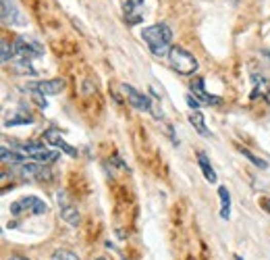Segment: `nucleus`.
<instances>
[{"mask_svg": "<svg viewBox=\"0 0 270 260\" xmlns=\"http://www.w3.org/2000/svg\"><path fill=\"white\" fill-rule=\"evenodd\" d=\"M61 159V154H59V150H46V152H42V154H38L35 159H31L33 163H38V165H50V163H54V161H59Z\"/></svg>", "mask_w": 270, "mask_h": 260, "instance_id": "17", "label": "nucleus"}, {"mask_svg": "<svg viewBox=\"0 0 270 260\" xmlns=\"http://www.w3.org/2000/svg\"><path fill=\"white\" fill-rule=\"evenodd\" d=\"M189 123L193 125V129H195L200 135L210 137V131H208V127H206V121H204L202 111H191V113H189Z\"/></svg>", "mask_w": 270, "mask_h": 260, "instance_id": "14", "label": "nucleus"}, {"mask_svg": "<svg viewBox=\"0 0 270 260\" xmlns=\"http://www.w3.org/2000/svg\"><path fill=\"white\" fill-rule=\"evenodd\" d=\"M13 46H15V57L19 61H29L31 63V59H38V57L44 55L42 44L33 38H27V36H17Z\"/></svg>", "mask_w": 270, "mask_h": 260, "instance_id": "3", "label": "nucleus"}, {"mask_svg": "<svg viewBox=\"0 0 270 260\" xmlns=\"http://www.w3.org/2000/svg\"><path fill=\"white\" fill-rule=\"evenodd\" d=\"M191 92H193V96H195L202 104H221V102H223L219 96H212V94H208V92L204 90V79H202V77L191 79Z\"/></svg>", "mask_w": 270, "mask_h": 260, "instance_id": "11", "label": "nucleus"}, {"mask_svg": "<svg viewBox=\"0 0 270 260\" xmlns=\"http://www.w3.org/2000/svg\"><path fill=\"white\" fill-rule=\"evenodd\" d=\"M3 21L11 23V25H23L25 23L21 11L15 5V0H3Z\"/></svg>", "mask_w": 270, "mask_h": 260, "instance_id": "10", "label": "nucleus"}, {"mask_svg": "<svg viewBox=\"0 0 270 260\" xmlns=\"http://www.w3.org/2000/svg\"><path fill=\"white\" fill-rule=\"evenodd\" d=\"M15 57V46H11L7 40L0 42V59H3V63H11V59Z\"/></svg>", "mask_w": 270, "mask_h": 260, "instance_id": "18", "label": "nucleus"}, {"mask_svg": "<svg viewBox=\"0 0 270 260\" xmlns=\"http://www.w3.org/2000/svg\"><path fill=\"white\" fill-rule=\"evenodd\" d=\"M143 42L148 44L150 52L154 57H169L171 52V40H173V31L167 23H154L150 27H146L141 31Z\"/></svg>", "mask_w": 270, "mask_h": 260, "instance_id": "1", "label": "nucleus"}, {"mask_svg": "<svg viewBox=\"0 0 270 260\" xmlns=\"http://www.w3.org/2000/svg\"><path fill=\"white\" fill-rule=\"evenodd\" d=\"M19 150H23L27 154V159H35L38 154L46 152L44 144H38V142H25V144H19Z\"/></svg>", "mask_w": 270, "mask_h": 260, "instance_id": "16", "label": "nucleus"}, {"mask_svg": "<svg viewBox=\"0 0 270 260\" xmlns=\"http://www.w3.org/2000/svg\"><path fill=\"white\" fill-rule=\"evenodd\" d=\"M219 198H221V219L231 217V194L227 187H219Z\"/></svg>", "mask_w": 270, "mask_h": 260, "instance_id": "15", "label": "nucleus"}, {"mask_svg": "<svg viewBox=\"0 0 270 260\" xmlns=\"http://www.w3.org/2000/svg\"><path fill=\"white\" fill-rule=\"evenodd\" d=\"M0 156H3V163H7V165H15V167L27 163V159H25L23 154H19V152H15V150H9L7 146L0 148Z\"/></svg>", "mask_w": 270, "mask_h": 260, "instance_id": "12", "label": "nucleus"}, {"mask_svg": "<svg viewBox=\"0 0 270 260\" xmlns=\"http://www.w3.org/2000/svg\"><path fill=\"white\" fill-rule=\"evenodd\" d=\"M239 152L245 156V159H249L251 165H256V167H260V169H268V163H266L264 159H260V156H256L254 152H249L247 148H239Z\"/></svg>", "mask_w": 270, "mask_h": 260, "instance_id": "20", "label": "nucleus"}, {"mask_svg": "<svg viewBox=\"0 0 270 260\" xmlns=\"http://www.w3.org/2000/svg\"><path fill=\"white\" fill-rule=\"evenodd\" d=\"M57 202H59V208H61V219L67 221L69 225L77 227L79 225V211H77V206L69 200L67 192H59L57 194Z\"/></svg>", "mask_w": 270, "mask_h": 260, "instance_id": "5", "label": "nucleus"}, {"mask_svg": "<svg viewBox=\"0 0 270 260\" xmlns=\"http://www.w3.org/2000/svg\"><path fill=\"white\" fill-rule=\"evenodd\" d=\"M27 123H33V117L29 113H23V115H17L13 119H7L5 121V127H15V125H27Z\"/></svg>", "mask_w": 270, "mask_h": 260, "instance_id": "19", "label": "nucleus"}, {"mask_svg": "<svg viewBox=\"0 0 270 260\" xmlns=\"http://www.w3.org/2000/svg\"><path fill=\"white\" fill-rule=\"evenodd\" d=\"M123 15L129 25H137L143 21V0H121Z\"/></svg>", "mask_w": 270, "mask_h": 260, "instance_id": "8", "label": "nucleus"}, {"mask_svg": "<svg viewBox=\"0 0 270 260\" xmlns=\"http://www.w3.org/2000/svg\"><path fill=\"white\" fill-rule=\"evenodd\" d=\"M123 92H125V98L129 100V104H131L135 111H141V113H152V111H154L150 98H148L146 94L137 92L133 85H127V83H125V85H123Z\"/></svg>", "mask_w": 270, "mask_h": 260, "instance_id": "6", "label": "nucleus"}, {"mask_svg": "<svg viewBox=\"0 0 270 260\" xmlns=\"http://www.w3.org/2000/svg\"><path fill=\"white\" fill-rule=\"evenodd\" d=\"M52 258H54V260H79V258H77L73 252H69V250H57Z\"/></svg>", "mask_w": 270, "mask_h": 260, "instance_id": "21", "label": "nucleus"}, {"mask_svg": "<svg viewBox=\"0 0 270 260\" xmlns=\"http://www.w3.org/2000/svg\"><path fill=\"white\" fill-rule=\"evenodd\" d=\"M189 260H193V258H189Z\"/></svg>", "mask_w": 270, "mask_h": 260, "instance_id": "26", "label": "nucleus"}, {"mask_svg": "<svg viewBox=\"0 0 270 260\" xmlns=\"http://www.w3.org/2000/svg\"><path fill=\"white\" fill-rule=\"evenodd\" d=\"M96 260H106V258H96Z\"/></svg>", "mask_w": 270, "mask_h": 260, "instance_id": "25", "label": "nucleus"}, {"mask_svg": "<svg viewBox=\"0 0 270 260\" xmlns=\"http://www.w3.org/2000/svg\"><path fill=\"white\" fill-rule=\"evenodd\" d=\"M262 204H264V208H266V211H268V213H270V198H266V200H264V202H262Z\"/></svg>", "mask_w": 270, "mask_h": 260, "instance_id": "23", "label": "nucleus"}, {"mask_svg": "<svg viewBox=\"0 0 270 260\" xmlns=\"http://www.w3.org/2000/svg\"><path fill=\"white\" fill-rule=\"evenodd\" d=\"M21 213H29V215H46L48 213V204L35 196H25L17 202L11 204V215L19 217Z\"/></svg>", "mask_w": 270, "mask_h": 260, "instance_id": "4", "label": "nucleus"}, {"mask_svg": "<svg viewBox=\"0 0 270 260\" xmlns=\"http://www.w3.org/2000/svg\"><path fill=\"white\" fill-rule=\"evenodd\" d=\"M185 102L189 104V109H191V111H200V107H202V102H200L193 94H187V96H185Z\"/></svg>", "mask_w": 270, "mask_h": 260, "instance_id": "22", "label": "nucleus"}, {"mask_svg": "<svg viewBox=\"0 0 270 260\" xmlns=\"http://www.w3.org/2000/svg\"><path fill=\"white\" fill-rule=\"evenodd\" d=\"M44 140H46L48 144H52L57 150L69 154V156H77V150H75L71 144H67V140L61 135V131H59L57 127H48V129L44 131Z\"/></svg>", "mask_w": 270, "mask_h": 260, "instance_id": "9", "label": "nucleus"}, {"mask_svg": "<svg viewBox=\"0 0 270 260\" xmlns=\"http://www.w3.org/2000/svg\"><path fill=\"white\" fill-rule=\"evenodd\" d=\"M9 260H27V258H23V256H11Z\"/></svg>", "mask_w": 270, "mask_h": 260, "instance_id": "24", "label": "nucleus"}, {"mask_svg": "<svg viewBox=\"0 0 270 260\" xmlns=\"http://www.w3.org/2000/svg\"><path fill=\"white\" fill-rule=\"evenodd\" d=\"M197 165H200L204 177H206L210 183H216V179H219V177H216V171L212 169V165H210V161H208L206 152H197Z\"/></svg>", "mask_w": 270, "mask_h": 260, "instance_id": "13", "label": "nucleus"}, {"mask_svg": "<svg viewBox=\"0 0 270 260\" xmlns=\"http://www.w3.org/2000/svg\"><path fill=\"white\" fill-rule=\"evenodd\" d=\"M169 65L181 75H193L197 71V59L181 46H173L169 52Z\"/></svg>", "mask_w": 270, "mask_h": 260, "instance_id": "2", "label": "nucleus"}, {"mask_svg": "<svg viewBox=\"0 0 270 260\" xmlns=\"http://www.w3.org/2000/svg\"><path fill=\"white\" fill-rule=\"evenodd\" d=\"M27 90L44 94V96H57V94H61L65 90V79L57 77V79H46V81H29Z\"/></svg>", "mask_w": 270, "mask_h": 260, "instance_id": "7", "label": "nucleus"}]
</instances>
